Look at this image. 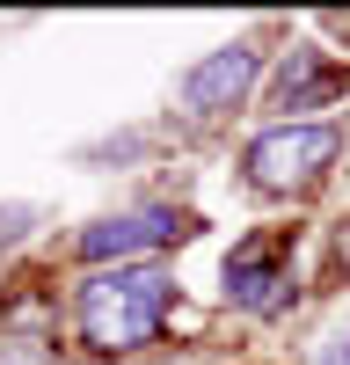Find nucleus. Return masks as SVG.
<instances>
[{"mask_svg":"<svg viewBox=\"0 0 350 365\" xmlns=\"http://www.w3.org/2000/svg\"><path fill=\"white\" fill-rule=\"evenodd\" d=\"M168 299H175V278L161 263H110V270H88V278H80L73 322H80L88 351L117 358V351H139V344L161 336Z\"/></svg>","mask_w":350,"mask_h":365,"instance_id":"obj_1","label":"nucleus"},{"mask_svg":"<svg viewBox=\"0 0 350 365\" xmlns=\"http://www.w3.org/2000/svg\"><path fill=\"white\" fill-rule=\"evenodd\" d=\"M336 146H343L336 125H270L248 146V175L262 182V190H299V182H314L336 161Z\"/></svg>","mask_w":350,"mask_h":365,"instance_id":"obj_2","label":"nucleus"},{"mask_svg":"<svg viewBox=\"0 0 350 365\" xmlns=\"http://www.w3.org/2000/svg\"><path fill=\"white\" fill-rule=\"evenodd\" d=\"M285 299H292L285 234H248L241 249L226 256V307H241V314H277Z\"/></svg>","mask_w":350,"mask_h":365,"instance_id":"obj_3","label":"nucleus"},{"mask_svg":"<svg viewBox=\"0 0 350 365\" xmlns=\"http://www.w3.org/2000/svg\"><path fill=\"white\" fill-rule=\"evenodd\" d=\"M190 234V220L183 212H124V220H95L80 234V256L88 263H132V256H154V249H168V241H183Z\"/></svg>","mask_w":350,"mask_h":365,"instance_id":"obj_4","label":"nucleus"},{"mask_svg":"<svg viewBox=\"0 0 350 365\" xmlns=\"http://www.w3.org/2000/svg\"><path fill=\"white\" fill-rule=\"evenodd\" d=\"M255 88V51L248 44H219L212 58H197V66L183 73V103L197 117H212V110H233Z\"/></svg>","mask_w":350,"mask_h":365,"instance_id":"obj_5","label":"nucleus"},{"mask_svg":"<svg viewBox=\"0 0 350 365\" xmlns=\"http://www.w3.org/2000/svg\"><path fill=\"white\" fill-rule=\"evenodd\" d=\"M350 88V66H329L321 44H292L277 66V110H321Z\"/></svg>","mask_w":350,"mask_h":365,"instance_id":"obj_6","label":"nucleus"},{"mask_svg":"<svg viewBox=\"0 0 350 365\" xmlns=\"http://www.w3.org/2000/svg\"><path fill=\"white\" fill-rule=\"evenodd\" d=\"M0 365H44V344H29V336L0 344Z\"/></svg>","mask_w":350,"mask_h":365,"instance_id":"obj_7","label":"nucleus"},{"mask_svg":"<svg viewBox=\"0 0 350 365\" xmlns=\"http://www.w3.org/2000/svg\"><path fill=\"white\" fill-rule=\"evenodd\" d=\"M343 263H350V234H343Z\"/></svg>","mask_w":350,"mask_h":365,"instance_id":"obj_8","label":"nucleus"}]
</instances>
